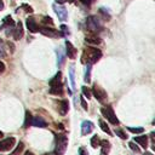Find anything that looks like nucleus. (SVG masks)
Segmentation results:
<instances>
[{"mask_svg": "<svg viewBox=\"0 0 155 155\" xmlns=\"http://www.w3.org/2000/svg\"><path fill=\"white\" fill-rule=\"evenodd\" d=\"M23 148H24V144H23L22 142H19V144H18V145H17V148L12 151V154H11V155H18V154L23 150Z\"/></svg>", "mask_w": 155, "mask_h": 155, "instance_id": "obj_30", "label": "nucleus"}, {"mask_svg": "<svg viewBox=\"0 0 155 155\" xmlns=\"http://www.w3.org/2000/svg\"><path fill=\"white\" fill-rule=\"evenodd\" d=\"M4 7H5L4 1H2V0H0V11H2V10H4Z\"/></svg>", "mask_w": 155, "mask_h": 155, "instance_id": "obj_41", "label": "nucleus"}, {"mask_svg": "<svg viewBox=\"0 0 155 155\" xmlns=\"http://www.w3.org/2000/svg\"><path fill=\"white\" fill-rule=\"evenodd\" d=\"M31 114H30V111L29 110H27L25 111V120H24V124H23V127L24 128H28L29 126H30V124H31Z\"/></svg>", "mask_w": 155, "mask_h": 155, "instance_id": "obj_23", "label": "nucleus"}, {"mask_svg": "<svg viewBox=\"0 0 155 155\" xmlns=\"http://www.w3.org/2000/svg\"><path fill=\"white\" fill-rule=\"evenodd\" d=\"M61 31H62L63 36H67V35L70 34V31H69V29H68V27H67L65 24H62V25H61Z\"/></svg>", "mask_w": 155, "mask_h": 155, "instance_id": "obj_33", "label": "nucleus"}, {"mask_svg": "<svg viewBox=\"0 0 155 155\" xmlns=\"http://www.w3.org/2000/svg\"><path fill=\"white\" fill-rule=\"evenodd\" d=\"M102 58V51L97 47H86L82 51V56H81V62L85 64H94L97 63L99 59Z\"/></svg>", "mask_w": 155, "mask_h": 155, "instance_id": "obj_1", "label": "nucleus"}, {"mask_svg": "<svg viewBox=\"0 0 155 155\" xmlns=\"http://www.w3.org/2000/svg\"><path fill=\"white\" fill-rule=\"evenodd\" d=\"M15 144H16V139L13 137H8V138H5V139L0 140V153L11 150L15 147Z\"/></svg>", "mask_w": 155, "mask_h": 155, "instance_id": "obj_9", "label": "nucleus"}, {"mask_svg": "<svg viewBox=\"0 0 155 155\" xmlns=\"http://www.w3.org/2000/svg\"><path fill=\"white\" fill-rule=\"evenodd\" d=\"M85 25H86V29L91 33H99L103 29L97 16H88L85 21Z\"/></svg>", "mask_w": 155, "mask_h": 155, "instance_id": "obj_4", "label": "nucleus"}, {"mask_svg": "<svg viewBox=\"0 0 155 155\" xmlns=\"http://www.w3.org/2000/svg\"><path fill=\"white\" fill-rule=\"evenodd\" d=\"M12 36H13V39L16 41H18L19 39H22V36H23V25H22L21 22H18V23L15 24L13 30H12Z\"/></svg>", "mask_w": 155, "mask_h": 155, "instance_id": "obj_13", "label": "nucleus"}, {"mask_svg": "<svg viewBox=\"0 0 155 155\" xmlns=\"http://www.w3.org/2000/svg\"><path fill=\"white\" fill-rule=\"evenodd\" d=\"M30 125L31 126H35V127H41V128L47 126L46 121L41 116H34V117H31V124Z\"/></svg>", "mask_w": 155, "mask_h": 155, "instance_id": "obj_16", "label": "nucleus"}, {"mask_svg": "<svg viewBox=\"0 0 155 155\" xmlns=\"http://www.w3.org/2000/svg\"><path fill=\"white\" fill-rule=\"evenodd\" d=\"M63 63H64V54H63L62 50L58 48L57 50V64H58V67H61Z\"/></svg>", "mask_w": 155, "mask_h": 155, "instance_id": "obj_24", "label": "nucleus"}, {"mask_svg": "<svg viewBox=\"0 0 155 155\" xmlns=\"http://www.w3.org/2000/svg\"><path fill=\"white\" fill-rule=\"evenodd\" d=\"M91 70H92V65L91 64H86V71H85V82L90 84L91 82Z\"/></svg>", "mask_w": 155, "mask_h": 155, "instance_id": "obj_22", "label": "nucleus"}, {"mask_svg": "<svg viewBox=\"0 0 155 155\" xmlns=\"http://www.w3.org/2000/svg\"><path fill=\"white\" fill-rule=\"evenodd\" d=\"M99 144H101V139L98 138V136L96 134V136H93L92 138H91V145H92V148H98L99 147Z\"/></svg>", "mask_w": 155, "mask_h": 155, "instance_id": "obj_27", "label": "nucleus"}, {"mask_svg": "<svg viewBox=\"0 0 155 155\" xmlns=\"http://www.w3.org/2000/svg\"><path fill=\"white\" fill-rule=\"evenodd\" d=\"M54 150L53 154L54 155H63L68 148V137L64 133H57L54 134Z\"/></svg>", "mask_w": 155, "mask_h": 155, "instance_id": "obj_3", "label": "nucleus"}, {"mask_svg": "<svg viewBox=\"0 0 155 155\" xmlns=\"http://www.w3.org/2000/svg\"><path fill=\"white\" fill-rule=\"evenodd\" d=\"M91 92L93 93L94 98H96L99 103H104V102L107 101V98H108L107 92H105L102 87H99L97 84H94V85H93V87H92V91H91Z\"/></svg>", "mask_w": 155, "mask_h": 155, "instance_id": "obj_7", "label": "nucleus"}, {"mask_svg": "<svg viewBox=\"0 0 155 155\" xmlns=\"http://www.w3.org/2000/svg\"><path fill=\"white\" fill-rule=\"evenodd\" d=\"M25 24H27V28H28L29 31H31V33H38V31H39V28H40V27H39V24L36 23L35 18H34L33 16H29V17L27 18Z\"/></svg>", "mask_w": 155, "mask_h": 155, "instance_id": "obj_10", "label": "nucleus"}, {"mask_svg": "<svg viewBox=\"0 0 155 155\" xmlns=\"http://www.w3.org/2000/svg\"><path fill=\"white\" fill-rule=\"evenodd\" d=\"M41 23L44 24V25H50V27H52L53 25V19L51 18V17H48V16H45V17H42V21H41Z\"/></svg>", "mask_w": 155, "mask_h": 155, "instance_id": "obj_28", "label": "nucleus"}, {"mask_svg": "<svg viewBox=\"0 0 155 155\" xmlns=\"http://www.w3.org/2000/svg\"><path fill=\"white\" fill-rule=\"evenodd\" d=\"M127 130L130 132H132V133H143L144 132V128L143 127H131V126H128Z\"/></svg>", "mask_w": 155, "mask_h": 155, "instance_id": "obj_29", "label": "nucleus"}, {"mask_svg": "<svg viewBox=\"0 0 155 155\" xmlns=\"http://www.w3.org/2000/svg\"><path fill=\"white\" fill-rule=\"evenodd\" d=\"M80 103H81V107H82V109L84 110H87L88 109V107H87V103H86V101H85V97H80Z\"/></svg>", "mask_w": 155, "mask_h": 155, "instance_id": "obj_36", "label": "nucleus"}, {"mask_svg": "<svg viewBox=\"0 0 155 155\" xmlns=\"http://www.w3.org/2000/svg\"><path fill=\"white\" fill-rule=\"evenodd\" d=\"M2 136H4V133H2V132H1V131H0V138H1V137H2Z\"/></svg>", "mask_w": 155, "mask_h": 155, "instance_id": "obj_45", "label": "nucleus"}, {"mask_svg": "<svg viewBox=\"0 0 155 155\" xmlns=\"http://www.w3.org/2000/svg\"><path fill=\"white\" fill-rule=\"evenodd\" d=\"M99 147H101V155H108V154H109V151H110V148H111L110 142H109V140H107V139L101 140Z\"/></svg>", "mask_w": 155, "mask_h": 155, "instance_id": "obj_15", "label": "nucleus"}, {"mask_svg": "<svg viewBox=\"0 0 155 155\" xmlns=\"http://www.w3.org/2000/svg\"><path fill=\"white\" fill-rule=\"evenodd\" d=\"M85 42L91 44V45H99V44H102V39L97 35H88L85 38Z\"/></svg>", "mask_w": 155, "mask_h": 155, "instance_id": "obj_19", "label": "nucleus"}, {"mask_svg": "<svg viewBox=\"0 0 155 155\" xmlns=\"http://www.w3.org/2000/svg\"><path fill=\"white\" fill-rule=\"evenodd\" d=\"M69 80H70L71 87L75 90V70H74V65H70V68H69Z\"/></svg>", "mask_w": 155, "mask_h": 155, "instance_id": "obj_21", "label": "nucleus"}, {"mask_svg": "<svg viewBox=\"0 0 155 155\" xmlns=\"http://www.w3.org/2000/svg\"><path fill=\"white\" fill-rule=\"evenodd\" d=\"M128 147H130L134 153H140V148H139L138 145H136L134 142H130V143H128Z\"/></svg>", "mask_w": 155, "mask_h": 155, "instance_id": "obj_32", "label": "nucleus"}, {"mask_svg": "<svg viewBox=\"0 0 155 155\" xmlns=\"http://www.w3.org/2000/svg\"><path fill=\"white\" fill-rule=\"evenodd\" d=\"M133 142L134 143H138L142 148L147 149L148 148V136H138V137H134L133 138Z\"/></svg>", "mask_w": 155, "mask_h": 155, "instance_id": "obj_18", "label": "nucleus"}, {"mask_svg": "<svg viewBox=\"0 0 155 155\" xmlns=\"http://www.w3.org/2000/svg\"><path fill=\"white\" fill-rule=\"evenodd\" d=\"M68 1H69V2H73V4H74V2L76 1V0H68Z\"/></svg>", "mask_w": 155, "mask_h": 155, "instance_id": "obj_44", "label": "nucleus"}, {"mask_svg": "<svg viewBox=\"0 0 155 155\" xmlns=\"http://www.w3.org/2000/svg\"><path fill=\"white\" fill-rule=\"evenodd\" d=\"M99 126H101V128H102V131H104L105 133H108V134H111V131H110V128H109V126L101 119L99 120Z\"/></svg>", "mask_w": 155, "mask_h": 155, "instance_id": "obj_26", "label": "nucleus"}, {"mask_svg": "<svg viewBox=\"0 0 155 155\" xmlns=\"http://www.w3.org/2000/svg\"><path fill=\"white\" fill-rule=\"evenodd\" d=\"M98 12H99V15H102V17H103L104 21H110L111 15H110V11H109L107 7H101V8L98 10Z\"/></svg>", "mask_w": 155, "mask_h": 155, "instance_id": "obj_20", "label": "nucleus"}, {"mask_svg": "<svg viewBox=\"0 0 155 155\" xmlns=\"http://www.w3.org/2000/svg\"><path fill=\"white\" fill-rule=\"evenodd\" d=\"M96 0H80V2L85 6H91V4H93Z\"/></svg>", "mask_w": 155, "mask_h": 155, "instance_id": "obj_38", "label": "nucleus"}, {"mask_svg": "<svg viewBox=\"0 0 155 155\" xmlns=\"http://www.w3.org/2000/svg\"><path fill=\"white\" fill-rule=\"evenodd\" d=\"M39 31H40L42 35L48 36V38H63V34H62L61 30L53 29V28H51V27H48V25H47V27L44 25V27L39 28Z\"/></svg>", "mask_w": 155, "mask_h": 155, "instance_id": "obj_6", "label": "nucleus"}, {"mask_svg": "<svg viewBox=\"0 0 155 155\" xmlns=\"http://www.w3.org/2000/svg\"><path fill=\"white\" fill-rule=\"evenodd\" d=\"M50 84V93L56 96L63 94V84H62V71H57V74L48 81Z\"/></svg>", "mask_w": 155, "mask_h": 155, "instance_id": "obj_2", "label": "nucleus"}, {"mask_svg": "<svg viewBox=\"0 0 155 155\" xmlns=\"http://www.w3.org/2000/svg\"><path fill=\"white\" fill-rule=\"evenodd\" d=\"M82 94H84L85 97H87V99H88V98H91L92 92H91V90H90V88H87L86 86H82Z\"/></svg>", "mask_w": 155, "mask_h": 155, "instance_id": "obj_31", "label": "nucleus"}, {"mask_svg": "<svg viewBox=\"0 0 155 155\" xmlns=\"http://www.w3.org/2000/svg\"><path fill=\"white\" fill-rule=\"evenodd\" d=\"M57 110L61 115H65L69 111V102L67 99H61L57 102Z\"/></svg>", "mask_w": 155, "mask_h": 155, "instance_id": "obj_12", "label": "nucleus"}, {"mask_svg": "<svg viewBox=\"0 0 155 155\" xmlns=\"http://www.w3.org/2000/svg\"><path fill=\"white\" fill-rule=\"evenodd\" d=\"M15 21L12 19V17L11 16H6L4 19H2V24H1V27H0V29L1 30H4V29H6V28H12V27H15Z\"/></svg>", "mask_w": 155, "mask_h": 155, "instance_id": "obj_17", "label": "nucleus"}, {"mask_svg": "<svg viewBox=\"0 0 155 155\" xmlns=\"http://www.w3.org/2000/svg\"><path fill=\"white\" fill-rule=\"evenodd\" d=\"M25 155H34V154H33L31 151H27V153H25Z\"/></svg>", "mask_w": 155, "mask_h": 155, "instance_id": "obj_42", "label": "nucleus"}, {"mask_svg": "<svg viewBox=\"0 0 155 155\" xmlns=\"http://www.w3.org/2000/svg\"><path fill=\"white\" fill-rule=\"evenodd\" d=\"M79 155H88L87 149L84 148V147H80V148H79Z\"/></svg>", "mask_w": 155, "mask_h": 155, "instance_id": "obj_37", "label": "nucleus"}, {"mask_svg": "<svg viewBox=\"0 0 155 155\" xmlns=\"http://www.w3.org/2000/svg\"><path fill=\"white\" fill-rule=\"evenodd\" d=\"M54 1H56L57 4H59V5H63V4H64L67 0H54Z\"/></svg>", "mask_w": 155, "mask_h": 155, "instance_id": "obj_40", "label": "nucleus"}, {"mask_svg": "<svg viewBox=\"0 0 155 155\" xmlns=\"http://www.w3.org/2000/svg\"><path fill=\"white\" fill-rule=\"evenodd\" d=\"M143 155H153V154H151V153H148V151H145Z\"/></svg>", "mask_w": 155, "mask_h": 155, "instance_id": "obj_43", "label": "nucleus"}, {"mask_svg": "<svg viewBox=\"0 0 155 155\" xmlns=\"http://www.w3.org/2000/svg\"><path fill=\"white\" fill-rule=\"evenodd\" d=\"M65 52H67V56H68V58H70V59H75V57H76V48L74 47V45L70 42V41H65Z\"/></svg>", "mask_w": 155, "mask_h": 155, "instance_id": "obj_14", "label": "nucleus"}, {"mask_svg": "<svg viewBox=\"0 0 155 155\" xmlns=\"http://www.w3.org/2000/svg\"><path fill=\"white\" fill-rule=\"evenodd\" d=\"M115 134H116V136H119L121 139H127V136L125 134V132H124L122 130H119V128H117V130H115Z\"/></svg>", "mask_w": 155, "mask_h": 155, "instance_id": "obj_34", "label": "nucleus"}, {"mask_svg": "<svg viewBox=\"0 0 155 155\" xmlns=\"http://www.w3.org/2000/svg\"><path fill=\"white\" fill-rule=\"evenodd\" d=\"M93 127H94V125H93L92 121H90V120L82 121V122H81V134H82V136L90 134V133L93 131Z\"/></svg>", "mask_w": 155, "mask_h": 155, "instance_id": "obj_11", "label": "nucleus"}, {"mask_svg": "<svg viewBox=\"0 0 155 155\" xmlns=\"http://www.w3.org/2000/svg\"><path fill=\"white\" fill-rule=\"evenodd\" d=\"M21 8L24 10L27 13H33V8H31L29 5H27V4H22V5H21Z\"/></svg>", "mask_w": 155, "mask_h": 155, "instance_id": "obj_35", "label": "nucleus"}, {"mask_svg": "<svg viewBox=\"0 0 155 155\" xmlns=\"http://www.w3.org/2000/svg\"><path fill=\"white\" fill-rule=\"evenodd\" d=\"M6 56H7L6 45H5V42L2 41V39H0V58H5Z\"/></svg>", "mask_w": 155, "mask_h": 155, "instance_id": "obj_25", "label": "nucleus"}, {"mask_svg": "<svg viewBox=\"0 0 155 155\" xmlns=\"http://www.w3.org/2000/svg\"><path fill=\"white\" fill-rule=\"evenodd\" d=\"M52 8H53V11L56 12V15H57V17H58L59 21L64 22V21L68 19V11H67V8H65L63 5H59V4L57 5V4H54V5H52Z\"/></svg>", "mask_w": 155, "mask_h": 155, "instance_id": "obj_8", "label": "nucleus"}, {"mask_svg": "<svg viewBox=\"0 0 155 155\" xmlns=\"http://www.w3.org/2000/svg\"><path fill=\"white\" fill-rule=\"evenodd\" d=\"M101 113H102V115H103L110 124H113V125H119V119L116 117V115H115V113H114V110H113V108H111L110 105L103 107V108L101 109Z\"/></svg>", "mask_w": 155, "mask_h": 155, "instance_id": "obj_5", "label": "nucleus"}, {"mask_svg": "<svg viewBox=\"0 0 155 155\" xmlns=\"http://www.w3.org/2000/svg\"><path fill=\"white\" fill-rule=\"evenodd\" d=\"M4 71H5V64L0 61V74H2Z\"/></svg>", "mask_w": 155, "mask_h": 155, "instance_id": "obj_39", "label": "nucleus"}]
</instances>
